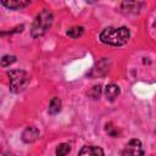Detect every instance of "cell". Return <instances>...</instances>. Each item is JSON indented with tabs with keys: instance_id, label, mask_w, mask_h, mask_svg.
Returning <instances> with one entry per match:
<instances>
[{
	"instance_id": "obj_1",
	"label": "cell",
	"mask_w": 156,
	"mask_h": 156,
	"mask_svg": "<svg viewBox=\"0 0 156 156\" xmlns=\"http://www.w3.org/2000/svg\"><path fill=\"white\" fill-rule=\"evenodd\" d=\"M129 37H130V32L126 27H119V28L107 27L100 33V40L105 44L113 46H121L127 44Z\"/></svg>"
},
{
	"instance_id": "obj_2",
	"label": "cell",
	"mask_w": 156,
	"mask_h": 156,
	"mask_svg": "<svg viewBox=\"0 0 156 156\" xmlns=\"http://www.w3.org/2000/svg\"><path fill=\"white\" fill-rule=\"evenodd\" d=\"M52 22H54V16L49 10H43L41 12H39L32 26V30H30L32 37L39 38L44 35L51 27Z\"/></svg>"
},
{
	"instance_id": "obj_3",
	"label": "cell",
	"mask_w": 156,
	"mask_h": 156,
	"mask_svg": "<svg viewBox=\"0 0 156 156\" xmlns=\"http://www.w3.org/2000/svg\"><path fill=\"white\" fill-rule=\"evenodd\" d=\"M10 80V90L12 93L22 91L28 84V74L22 69H13L7 73Z\"/></svg>"
},
{
	"instance_id": "obj_4",
	"label": "cell",
	"mask_w": 156,
	"mask_h": 156,
	"mask_svg": "<svg viewBox=\"0 0 156 156\" xmlns=\"http://www.w3.org/2000/svg\"><path fill=\"white\" fill-rule=\"evenodd\" d=\"M144 150L139 139H132L128 141L123 150V156H143Z\"/></svg>"
},
{
	"instance_id": "obj_5",
	"label": "cell",
	"mask_w": 156,
	"mask_h": 156,
	"mask_svg": "<svg viewBox=\"0 0 156 156\" xmlns=\"http://www.w3.org/2000/svg\"><path fill=\"white\" fill-rule=\"evenodd\" d=\"M38 136H39V130L37 127L33 126L27 127L22 133V140L24 143H33L38 139Z\"/></svg>"
},
{
	"instance_id": "obj_6",
	"label": "cell",
	"mask_w": 156,
	"mask_h": 156,
	"mask_svg": "<svg viewBox=\"0 0 156 156\" xmlns=\"http://www.w3.org/2000/svg\"><path fill=\"white\" fill-rule=\"evenodd\" d=\"M78 156H104V150L99 146H84L79 151Z\"/></svg>"
},
{
	"instance_id": "obj_7",
	"label": "cell",
	"mask_w": 156,
	"mask_h": 156,
	"mask_svg": "<svg viewBox=\"0 0 156 156\" xmlns=\"http://www.w3.org/2000/svg\"><path fill=\"white\" fill-rule=\"evenodd\" d=\"M30 2L29 1H24V0H9V1H5L2 0L1 1V5L7 7V9H11V10H21L26 6H28Z\"/></svg>"
},
{
	"instance_id": "obj_8",
	"label": "cell",
	"mask_w": 156,
	"mask_h": 156,
	"mask_svg": "<svg viewBox=\"0 0 156 156\" xmlns=\"http://www.w3.org/2000/svg\"><path fill=\"white\" fill-rule=\"evenodd\" d=\"M105 95L108 101H113L119 95V88L116 84H108L105 88Z\"/></svg>"
},
{
	"instance_id": "obj_9",
	"label": "cell",
	"mask_w": 156,
	"mask_h": 156,
	"mask_svg": "<svg viewBox=\"0 0 156 156\" xmlns=\"http://www.w3.org/2000/svg\"><path fill=\"white\" fill-rule=\"evenodd\" d=\"M61 106H62V102L58 98H52L50 104H49V113L50 115H56L61 111Z\"/></svg>"
},
{
	"instance_id": "obj_10",
	"label": "cell",
	"mask_w": 156,
	"mask_h": 156,
	"mask_svg": "<svg viewBox=\"0 0 156 156\" xmlns=\"http://www.w3.org/2000/svg\"><path fill=\"white\" fill-rule=\"evenodd\" d=\"M83 32H84V28H83L82 26H76V27H72V28H69V29L67 30V35L76 39V38H78V37H80V35L83 34Z\"/></svg>"
},
{
	"instance_id": "obj_11",
	"label": "cell",
	"mask_w": 156,
	"mask_h": 156,
	"mask_svg": "<svg viewBox=\"0 0 156 156\" xmlns=\"http://www.w3.org/2000/svg\"><path fill=\"white\" fill-rule=\"evenodd\" d=\"M69 151H71V146L68 144H66V143L60 144L56 147V156H66Z\"/></svg>"
},
{
	"instance_id": "obj_12",
	"label": "cell",
	"mask_w": 156,
	"mask_h": 156,
	"mask_svg": "<svg viewBox=\"0 0 156 156\" xmlns=\"http://www.w3.org/2000/svg\"><path fill=\"white\" fill-rule=\"evenodd\" d=\"M16 61V56H13V55H5V56H2V58H1V66L2 67H7V66H10L11 63H13Z\"/></svg>"
},
{
	"instance_id": "obj_13",
	"label": "cell",
	"mask_w": 156,
	"mask_h": 156,
	"mask_svg": "<svg viewBox=\"0 0 156 156\" xmlns=\"http://www.w3.org/2000/svg\"><path fill=\"white\" fill-rule=\"evenodd\" d=\"M106 132H107L111 136H117V130L112 127L111 123H107V124H106Z\"/></svg>"
},
{
	"instance_id": "obj_14",
	"label": "cell",
	"mask_w": 156,
	"mask_h": 156,
	"mask_svg": "<svg viewBox=\"0 0 156 156\" xmlns=\"http://www.w3.org/2000/svg\"><path fill=\"white\" fill-rule=\"evenodd\" d=\"M93 90H94V99H96V98H99L100 96V94H101V88H100V85H95V87H93Z\"/></svg>"
},
{
	"instance_id": "obj_15",
	"label": "cell",
	"mask_w": 156,
	"mask_h": 156,
	"mask_svg": "<svg viewBox=\"0 0 156 156\" xmlns=\"http://www.w3.org/2000/svg\"><path fill=\"white\" fill-rule=\"evenodd\" d=\"M2 156H15V155H11V154H2Z\"/></svg>"
}]
</instances>
